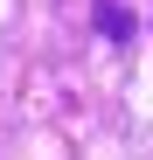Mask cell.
Here are the masks:
<instances>
[{
  "instance_id": "1",
  "label": "cell",
  "mask_w": 153,
  "mask_h": 160,
  "mask_svg": "<svg viewBox=\"0 0 153 160\" xmlns=\"http://www.w3.org/2000/svg\"><path fill=\"white\" fill-rule=\"evenodd\" d=\"M97 35H105V42H118V49H125V35H132V14H125L118 0H97Z\"/></svg>"
}]
</instances>
